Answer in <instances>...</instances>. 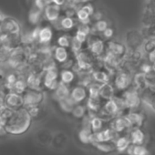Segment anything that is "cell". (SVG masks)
Listing matches in <instances>:
<instances>
[{
    "label": "cell",
    "instance_id": "1",
    "mask_svg": "<svg viewBox=\"0 0 155 155\" xmlns=\"http://www.w3.org/2000/svg\"><path fill=\"white\" fill-rule=\"evenodd\" d=\"M32 116L28 110L18 109L11 113L7 119L5 130L7 132L13 135H19L26 132L31 125Z\"/></svg>",
    "mask_w": 155,
    "mask_h": 155
},
{
    "label": "cell",
    "instance_id": "2",
    "mask_svg": "<svg viewBox=\"0 0 155 155\" xmlns=\"http://www.w3.org/2000/svg\"><path fill=\"white\" fill-rule=\"evenodd\" d=\"M133 75L124 68H120L116 73L113 74L112 84L114 85L117 91L123 92L133 86Z\"/></svg>",
    "mask_w": 155,
    "mask_h": 155
},
{
    "label": "cell",
    "instance_id": "3",
    "mask_svg": "<svg viewBox=\"0 0 155 155\" xmlns=\"http://www.w3.org/2000/svg\"><path fill=\"white\" fill-rule=\"evenodd\" d=\"M97 58L90 51L89 48L82 49L79 53L75 54L76 63L79 65L81 70H92L94 68L95 59Z\"/></svg>",
    "mask_w": 155,
    "mask_h": 155
},
{
    "label": "cell",
    "instance_id": "4",
    "mask_svg": "<svg viewBox=\"0 0 155 155\" xmlns=\"http://www.w3.org/2000/svg\"><path fill=\"white\" fill-rule=\"evenodd\" d=\"M121 93H122L121 97L124 100L128 110H130V109L133 110L140 106V104L141 102L140 91L138 89H136L134 86H131L130 89H128L127 91H125Z\"/></svg>",
    "mask_w": 155,
    "mask_h": 155
},
{
    "label": "cell",
    "instance_id": "5",
    "mask_svg": "<svg viewBox=\"0 0 155 155\" xmlns=\"http://www.w3.org/2000/svg\"><path fill=\"white\" fill-rule=\"evenodd\" d=\"M87 43H88L87 48L90 49V51L94 55V57H96L97 58H101L104 57V55L107 52V47L103 39H101L99 37L89 38Z\"/></svg>",
    "mask_w": 155,
    "mask_h": 155
},
{
    "label": "cell",
    "instance_id": "6",
    "mask_svg": "<svg viewBox=\"0 0 155 155\" xmlns=\"http://www.w3.org/2000/svg\"><path fill=\"white\" fill-rule=\"evenodd\" d=\"M144 40L143 36L138 30H130L126 35V46L128 49L137 50L140 49V46H143Z\"/></svg>",
    "mask_w": 155,
    "mask_h": 155
},
{
    "label": "cell",
    "instance_id": "7",
    "mask_svg": "<svg viewBox=\"0 0 155 155\" xmlns=\"http://www.w3.org/2000/svg\"><path fill=\"white\" fill-rule=\"evenodd\" d=\"M70 98L77 103H82L89 99V91L86 86L76 84L70 88Z\"/></svg>",
    "mask_w": 155,
    "mask_h": 155
},
{
    "label": "cell",
    "instance_id": "8",
    "mask_svg": "<svg viewBox=\"0 0 155 155\" xmlns=\"http://www.w3.org/2000/svg\"><path fill=\"white\" fill-rule=\"evenodd\" d=\"M106 47H107V52L111 53L115 56H118L120 58H124L127 52H128V48L126 45L115 41V40H111L110 39L107 43H106Z\"/></svg>",
    "mask_w": 155,
    "mask_h": 155
},
{
    "label": "cell",
    "instance_id": "9",
    "mask_svg": "<svg viewBox=\"0 0 155 155\" xmlns=\"http://www.w3.org/2000/svg\"><path fill=\"white\" fill-rule=\"evenodd\" d=\"M58 79H59V74L58 73V70L56 68L48 69V70H47V72L45 74L44 84L49 90L55 91L60 82V81H58Z\"/></svg>",
    "mask_w": 155,
    "mask_h": 155
},
{
    "label": "cell",
    "instance_id": "10",
    "mask_svg": "<svg viewBox=\"0 0 155 155\" xmlns=\"http://www.w3.org/2000/svg\"><path fill=\"white\" fill-rule=\"evenodd\" d=\"M24 99V104L28 106V108L38 106L43 100V94L37 91V90H32L26 93V95L23 97Z\"/></svg>",
    "mask_w": 155,
    "mask_h": 155
},
{
    "label": "cell",
    "instance_id": "11",
    "mask_svg": "<svg viewBox=\"0 0 155 155\" xmlns=\"http://www.w3.org/2000/svg\"><path fill=\"white\" fill-rule=\"evenodd\" d=\"M101 113H102V117H112V116H116L119 112H120V108L115 101V99H111L109 101H106L105 103L103 104L101 110L99 111ZM101 117V118H102Z\"/></svg>",
    "mask_w": 155,
    "mask_h": 155
},
{
    "label": "cell",
    "instance_id": "12",
    "mask_svg": "<svg viewBox=\"0 0 155 155\" xmlns=\"http://www.w3.org/2000/svg\"><path fill=\"white\" fill-rule=\"evenodd\" d=\"M111 73L108 71L105 68L101 67L99 68H93L92 69V79L93 81L103 84L106 82H110L111 79Z\"/></svg>",
    "mask_w": 155,
    "mask_h": 155
},
{
    "label": "cell",
    "instance_id": "13",
    "mask_svg": "<svg viewBox=\"0 0 155 155\" xmlns=\"http://www.w3.org/2000/svg\"><path fill=\"white\" fill-rule=\"evenodd\" d=\"M140 95L141 101L145 102L153 111H155V88L148 86L147 88L140 91Z\"/></svg>",
    "mask_w": 155,
    "mask_h": 155
},
{
    "label": "cell",
    "instance_id": "14",
    "mask_svg": "<svg viewBox=\"0 0 155 155\" xmlns=\"http://www.w3.org/2000/svg\"><path fill=\"white\" fill-rule=\"evenodd\" d=\"M60 13H61V7L54 3L49 4L44 9V16L50 22H56L59 20Z\"/></svg>",
    "mask_w": 155,
    "mask_h": 155
},
{
    "label": "cell",
    "instance_id": "15",
    "mask_svg": "<svg viewBox=\"0 0 155 155\" xmlns=\"http://www.w3.org/2000/svg\"><path fill=\"white\" fill-rule=\"evenodd\" d=\"M130 127H132V126H131L130 120H128V118L126 116L117 117L110 123V129H112L117 133L121 132V131H123V130H125Z\"/></svg>",
    "mask_w": 155,
    "mask_h": 155
},
{
    "label": "cell",
    "instance_id": "16",
    "mask_svg": "<svg viewBox=\"0 0 155 155\" xmlns=\"http://www.w3.org/2000/svg\"><path fill=\"white\" fill-rule=\"evenodd\" d=\"M116 89L112 82H106L101 84V90H100V97L102 99V101H106L109 100L113 99L116 96Z\"/></svg>",
    "mask_w": 155,
    "mask_h": 155
},
{
    "label": "cell",
    "instance_id": "17",
    "mask_svg": "<svg viewBox=\"0 0 155 155\" xmlns=\"http://www.w3.org/2000/svg\"><path fill=\"white\" fill-rule=\"evenodd\" d=\"M91 82L92 79V70H81L77 73V83L88 87Z\"/></svg>",
    "mask_w": 155,
    "mask_h": 155
},
{
    "label": "cell",
    "instance_id": "18",
    "mask_svg": "<svg viewBox=\"0 0 155 155\" xmlns=\"http://www.w3.org/2000/svg\"><path fill=\"white\" fill-rule=\"evenodd\" d=\"M75 81H77V74L72 69H62L59 73V81L71 85Z\"/></svg>",
    "mask_w": 155,
    "mask_h": 155
},
{
    "label": "cell",
    "instance_id": "19",
    "mask_svg": "<svg viewBox=\"0 0 155 155\" xmlns=\"http://www.w3.org/2000/svg\"><path fill=\"white\" fill-rule=\"evenodd\" d=\"M132 81H133V86L136 89H138L139 91H141L148 87L147 80H146V74L142 73L140 71H138L133 75Z\"/></svg>",
    "mask_w": 155,
    "mask_h": 155
},
{
    "label": "cell",
    "instance_id": "20",
    "mask_svg": "<svg viewBox=\"0 0 155 155\" xmlns=\"http://www.w3.org/2000/svg\"><path fill=\"white\" fill-rule=\"evenodd\" d=\"M103 106L102 99L101 97H89L87 100V109L91 112H99Z\"/></svg>",
    "mask_w": 155,
    "mask_h": 155
},
{
    "label": "cell",
    "instance_id": "21",
    "mask_svg": "<svg viewBox=\"0 0 155 155\" xmlns=\"http://www.w3.org/2000/svg\"><path fill=\"white\" fill-rule=\"evenodd\" d=\"M54 58L59 64H63L64 62H66L69 58V54L67 48L58 46L54 50Z\"/></svg>",
    "mask_w": 155,
    "mask_h": 155
},
{
    "label": "cell",
    "instance_id": "22",
    "mask_svg": "<svg viewBox=\"0 0 155 155\" xmlns=\"http://www.w3.org/2000/svg\"><path fill=\"white\" fill-rule=\"evenodd\" d=\"M70 95V89L69 85H67L63 82H59L58 86L55 90V98L59 101L63 99L68 98Z\"/></svg>",
    "mask_w": 155,
    "mask_h": 155
},
{
    "label": "cell",
    "instance_id": "23",
    "mask_svg": "<svg viewBox=\"0 0 155 155\" xmlns=\"http://www.w3.org/2000/svg\"><path fill=\"white\" fill-rule=\"evenodd\" d=\"M126 117L130 120L131 126L134 127H140L144 121V115L140 112H136V111H130Z\"/></svg>",
    "mask_w": 155,
    "mask_h": 155
},
{
    "label": "cell",
    "instance_id": "24",
    "mask_svg": "<svg viewBox=\"0 0 155 155\" xmlns=\"http://www.w3.org/2000/svg\"><path fill=\"white\" fill-rule=\"evenodd\" d=\"M130 140L134 145H140L144 140V133L139 127H135L130 133Z\"/></svg>",
    "mask_w": 155,
    "mask_h": 155
},
{
    "label": "cell",
    "instance_id": "25",
    "mask_svg": "<svg viewBox=\"0 0 155 155\" xmlns=\"http://www.w3.org/2000/svg\"><path fill=\"white\" fill-rule=\"evenodd\" d=\"M7 104L10 108H19L21 105L24 104L23 97L19 96L18 94H10L7 98Z\"/></svg>",
    "mask_w": 155,
    "mask_h": 155
},
{
    "label": "cell",
    "instance_id": "26",
    "mask_svg": "<svg viewBox=\"0 0 155 155\" xmlns=\"http://www.w3.org/2000/svg\"><path fill=\"white\" fill-rule=\"evenodd\" d=\"M59 102V106H60V109L64 111V112H67V113H71L74 107L76 106V102L70 98V96H68V98L66 99H63L61 101H58Z\"/></svg>",
    "mask_w": 155,
    "mask_h": 155
},
{
    "label": "cell",
    "instance_id": "27",
    "mask_svg": "<svg viewBox=\"0 0 155 155\" xmlns=\"http://www.w3.org/2000/svg\"><path fill=\"white\" fill-rule=\"evenodd\" d=\"M80 136V140L84 142V143H89L93 141L94 140V135L92 134V130L91 128V126L88 127H84L79 133Z\"/></svg>",
    "mask_w": 155,
    "mask_h": 155
},
{
    "label": "cell",
    "instance_id": "28",
    "mask_svg": "<svg viewBox=\"0 0 155 155\" xmlns=\"http://www.w3.org/2000/svg\"><path fill=\"white\" fill-rule=\"evenodd\" d=\"M76 26H77L76 20L73 18H71V17L65 16L62 18H60V20H59V27H60L61 29H64V30H71Z\"/></svg>",
    "mask_w": 155,
    "mask_h": 155
},
{
    "label": "cell",
    "instance_id": "29",
    "mask_svg": "<svg viewBox=\"0 0 155 155\" xmlns=\"http://www.w3.org/2000/svg\"><path fill=\"white\" fill-rule=\"evenodd\" d=\"M52 37H53V32H52V29L50 28L45 27V28H40L38 40L41 43H43V44L48 43L52 39Z\"/></svg>",
    "mask_w": 155,
    "mask_h": 155
},
{
    "label": "cell",
    "instance_id": "30",
    "mask_svg": "<svg viewBox=\"0 0 155 155\" xmlns=\"http://www.w3.org/2000/svg\"><path fill=\"white\" fill-rule=\"evenodd\" d=\"M76 18H77V20L81 23H91V16L82 8L77 9Z\"/></svg>",
    "mask_w": 155,
    "mask_h": 155
},
{
    "label": "cell",
    "instance_id": "31",
    "mask_svg": "<svg viewBox=\"0 0 155 155\" xmlns=\"http://www.w3.org/2000/svg\"><path fill=\"white\" fill-rule=\"evenodd\" d=\"M86 112H87V106H84L81 103H79V104H76L71 113L77 119H82L85 117Z\"/></svg>",
    "mask_w": 155,
    "mask_h": 155
},
{
    "label": "cell",
    "instance_id": "32",
    "mask_svg": "<svg viewBox=\"0 0 155 155\" xmlns=\"http://www.w3.org/2000/svg\"><path fill=\"white\" fill-rule=\"evenodd\" d=\"M109 27V22L106 19L102 18L94 23V25L92 26V30L97 33H103Z\"/></svg>",
    "mask_w": 155,
    "mask_h": 155
},
{
    "label": "cell",
    "instance_id": "33",
    "mask_svg": "<svg viewBox=\"0 0 155 155\" xmlns=\"http://www.w3.org/2000/svg\"><path fill=\"white\" fill-rule=\"evenodd\" d=\"M103 127V119L101 117H93L91 120V128L92 131L99 132L102 130Z\"/></svg>",
    "mask_w": 155,
    "mask_h": 155
},
{
    "label": "cell",
    "instance_id": "34",
    "mask_svg": "<svg viewBox=\"0 0 155 155\" xmlns=\"http://www.w3.org/2000/svg\"><path fill=\"white\" fill-rule=\"evenodd\" d=\"M101 84L97 83L95 81L91 82L87 88L89 91V97H92V98H96V97H100V90H101Z\"/></svg>",
    "mask_w": 155,
    "mask_h": 155
},
{
    "label": "cell",
    "instance_id": "35",
    "mask_svg": "<svg viewBox=\"0 0 155 155\" xmlns=\"http://www.w3.org/2000/svg\"><path fill=\"white\" fill-rule=\"evenodd\" d=\"M42 11H43V10H41V9H39V8H38L35 7V8H33V9L30 11V13H29V16H28L29 21H30L32 24H37V23L40 20V18H41Z\"/></svg>",
    "mask_w": 155,
    "mask_h": 155
},
{
    "label": "cell",
    "instance_id": "36",
    "mask_svg": "<svg viewBox=\"0 0 155 155\" xmlns=\"http://www.w3.org/2000/svg\"><path fill=\"white\" fill-rule=\"evenodd\" d=\"M70 48L71 51L74 54L79 53L80 51H81L83 49V43H81L80 40H78L75 36L71 37V43H70Z\"/></svg>",
    "mask_w": 155,
    "mask_h": 155
},
{
    "label": "cell",
    "instance_id": "37",
    "mask_svg": "<svg viewBox=\"0 0 155 155\" xmlns=\"http://www.w3.org/2000/svg\"><path fill=\"white\" fill-rule=\"evenodd\" d=\"M98 144L96 145L97 148L104 152H110L116 149V145L115 144H110L108 143V141H103V142H97Z\"/></svg>",
    "mask_w": 155,
    "mask_h": 155
},
{
    "label": "cell",
    "instance_id": "38",
    "mask_svg": "<svg viewBox=\"0 0 155 155\" xmlns=\"http://www.w3.org/2000/svg\"><path fill=\"white\" fill-rule=\"evenodd\" d=\"M115 145H116V149H118L120 151H122V150H127V148L130 145V140L127 138H124V137L119 138L118 140L116 141Z\"/></svg>",
    "mask_w": 155,
    "mask_h": 155
},
{
    "label": "cell",
    "instance_id": "39",
    "mask_svg": "<svg viewBox=\"0 0 155 155\" xmlns=\"http://www.w3.org/2000/svg\"><path fill=\"white\" fill-rule=\"evenodd\" d=\"M71 43V38L68 35H62L58 38V46L63 47V48H70Z\"/></svg>",
    "mask_w": 155,
    "mask_h": 155
},
{
    "label": "cell",
    "instance_id": "40",
    "mask_svg": "<svg viewBox=\"0 0 155 155\" xmlns=\"http://www.w3.org/2000/svg\"><path fill=\"white\" fill-rule=\"evenodd\" d=\"M152 70V63L149 60L143 61V62H140L139 65V71L142 72V73H149Z\"/></svg>",
    "mask_w": 155,
    "mask_h": 155
},
{
    "label": "cell",
    "instance_id": "41",
    "mask_svg": "<svg viewBox=\"0 0 155 155\" xmlns=\"http://www.w3.org/2000/svg\"><path fill=\"white\" fill-rule=\"evenodd\" d=\"M89 35H87L86 33H84L83 31L81 30H79V29H77L76 30V33H75V38L78 39V40H80L81 43H87L88 39H89Z\"/></svg>",
    "mask_w": 155,
    "mask_h": 155
},
{
    "label": "cell",
    "instance_id": "42",
    "mask_svg": "<svg viewBox=\"0 0 155 155\" xmlns=\"http://www.w3.org/2000/svg\"><path fill=\"white\" fill-rule=\"evenodd\" d=\"M146 80H147V84L149 87L155 88V71L151 70L150 72L147 73Z\"/></svg>",
    "mask_w": 155,
    "mask_h": 155
},
{
    "label": "cell",
    "instance_id": "43",
    "mask_svg": "<svg viewBox=\"0 0 155 155\" xmlns=\"http://www.w3.org/2000/svg\"><path fill=\"white\" fill-rule=\"evenodd\" d=\"M51 3L52 0H35V7L41 10H44Z\"/></svg>",
    "mask_w": 155,
    "mask_h": 155
},
{
    "label": "cell",
    "instance_id": "44",
    "mask_svg": "<svg viewBox=\"0 0 155 155\" xmlns=\"http://www.w3.org/2000/svg\"><path fill=\"white\" fill-rule=\"evenodd\" d=\"M81 8H84L91 16H92V15L95 13V8H94V7H93L91 3H86V4L82 5Z\"/></svg>",
    "mask_w": 155,
    "mask_h": 155
},
{
    "label": "cell",
    "instance_id": "45",
    "mask_svg": "<svg viewBox=\"0 0 155 155\" xmlns=\"http://www.w3.org/2000/svg\"><path fill=\"white\" fill-rule=\"evenodd\" d=\"M102 35L104 36V38H106L107 39H111L114 36V29L110 27H109L103 33Z\"/></svg>",
    "mask_w": 155,
    "mask_h": 155
},
{
    "label": "cell",
    "instance_id": "46",
    "mask_svg": "<svg viewBox=\"0 0 155 155\" xmlns=\"http://www.w3.org/2000/svg\"><path fill=\"white\" fill-rule=\"evenodd\" d=\"M15 86H16V89H17L19 92L25 91V88H26V84H25L23 81H16V85H15Z\"/></svg>",
    "mask_w": 155,
    "mask_h": 155
},
{
    "label": "cell",
    "instance_id": "47",
    "mask_svg": "<svg viewBox=\"0 0 155 155\" xmlns=\"http://www.w3.org/2000/svg\"><path fill=\"white\" fill-rule=\"evenodd\" d=\"M103 18V14L100 11H95V13L91 16V19H93L95 22L98 20H101Z\"/></svg>",
    "mask_w": 155,
    "mask_h": 155
},
{
    "label": "cell",
    "instance_id": "48",
    "mask_svg": "<svg viewBox=\"0 0 155 155\" xmlns=\"http://www.w3.org/2000/svg\"><path fill=\"white\" fill-rule=\"evenodd\" d=\"M68 3L78 7L80 5H84L85 4V0H68Z\"/></svg>",
    "mask_w": 155,
    "mask_h": 155
},
{
    "label": "cell",
    "instance_id": "49",
    "mask_svg": "<svg viewBox=\"0 0 155 155\" xmlns=\"http://www.w3.org/2000/svg\"><path fill=\"white\" fill-rule=\"evenodd\" d=\"M147 58H148V60L150 61L151 63L155 61V48L147 54Z\"/></svg>",
    "mask_w": 155,
    "mask_h": 155
},
{
    "label": "cell",
    "instance_id": "50",
    "mask_svg": "<svg viewBox=\"0 0 155 155\" xmlns=\"http://www.w3.org/2000/svg\"><path fill=\"white\" fill-rule=\"evenodd\" d=\"M8 81H9L10 83H11V82H12V83H14V82L16 81V79H15V76L11 75V76L9 77V80H8Z\"/></svg>",
    "mask_w": 155,
    "mask_h": 155
},
{
    "label": "cell",
    "instance_id": "51",
    "mask_svg": "<svg viewBox=\"0 0 155 155\" xmlns=\"http://www.w3.org/2000/svg\"><path fill=\"white\" fill-rule=\"evenodd\" d=\"M152 70H153V71H155V61H154V62H152Z\"/></svg>",
    "mask_w": 155,
    "mask_h": 155
},
{
    "label": "cell",
    "instance_id": "52",
    "mask_svg": "<svg viewBox=\"0 0 155 155\" xmlns=\"http://www.w3.org/2000/svg\"><path fill=\"white\" fill-rule=\"evenodd\" d=\"M91 1H93V0H85V4L86 3H91Z\"/></svg>",
    "mask_w": 155,
    "mask_h": 155
}]
</instances>
